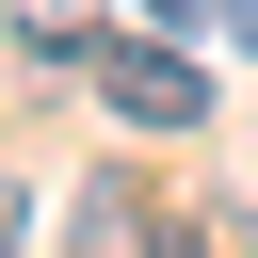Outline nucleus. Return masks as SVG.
I'll list each match as a JSON object with an SVG mask.
<instances>
[{
	"instance_id": "f03ea898",
	"label": "nucleus",
	"mask_w": 258,
	"mask_h": 258,
	"mask_svg": "<svg viewBox=\"0 0 258 258\" xmlns=\"http://www.w3.org/2000/svg\"><path fill=\"white\" fill-rule=\"evenodd\" d=\"M64 242H81V258H145V242H161V226H145V194H129V177H97V194H81V226H64Z\"/></svg>"
},
{
	"instance_id": "423d86ee",
	"label": "nucleus",
	"mask_w": 258,
	"mask_h": 258,
	"mask_svg": "<svg viewBox=\"0 0 258 258\" xmlns=\"http://www.w3.org/2000/svg\"><path fill=\"white\" fill-rule=\"evenodd\" d=\"M145 258H194V242H145Z\"/></svg>"
},
{
	"instance_id": "20e7f679",
	"label": "nucleus",
	"mask_w": 258,
	"mask_h": 258,
	"mask_svg": "<svg viewBox=\"0 0 258 258\" xmlns=\"http://www.w3.org/2000/svg\"><path fill=\"white\" fill-rule=\"evenodd\" d=\"M0 258H16V194H0Z\"/></svg>"
},
{
	"instance_id": "7ed1b4c3",
	"label": "nucleus",
	"mask_w": 258,
	"mask_h": 258,
	"mask_svg": "<svg viewBox=\"0 0 258 258\" xmlns=\"http://www.w3.org/2000/svg\"><path fill=\"white\" fill-rule=\"evenodd\" d=\"M145 16H161V32H194V16H210V0H145Z\"/></svg>"
},
{
	"instance_id": "39448f33",
	"label": "nucleus",
	"mask_w": 258,
	"mask_h": 258,
	"mask_svg": "<svg viewBox=\"0 0 258 258\" xmlns=\"http://www.w3.org/2000/svg\"><path fill=\"white\" fill-rule=\"evenodd\" d=\"M226 16H242V48H258V0H226Z\"/></svg>"
},
{
	"instance_id": "f257e3e1",
	"label": "nucleus",
	"mask_w": 258,
	"mask_h": 258,
	"mask_svg": "<svg viewBox=\"0 0 258 258\" xmlns=\"http://www.w3.org/2000/svg\"><path fill=\"white\" fill-rule=\"evenodd\" d=\"M97 97H113L129 129H210V64H194L177 32H129V48H97Z\"/></svg>"
}]
</instances>
